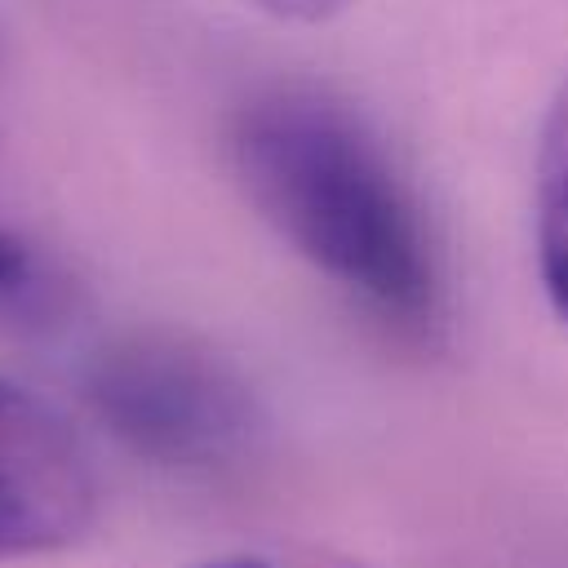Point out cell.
<instances>
[{"mask_svg":"<svg viewBox=\"0 0 568 568\" xmlns=\"http://www.w3.org/2000/svg\"><path fill=\"white\" fill-rule=\"evenodd\" d=\"M248 204L328 284L399 337L444 324V271L426 213L382 142L315 89H266L231 124Z\"/></svg>","mask_w":568,"mask_h":568,"instance_id":"obj_1","label":"cell"},{"mask_svg":"<svg viewBox=\"0 0 568 568\" xmlns=\"http://www.w3.org/2000/svg\"><path fill=\"white\" fill-rule=\"evenodd\" d=\"M84 399L133 453L164 466H222L257 430L248 382L182 333H120L84 368Z\"/></svg>","mask_w":568,"mask_h":568,"instance_id":"obj_2","label":"cell"},{"mask_svg":"<svg viewBox=\"0 0 568 568\" xmlns=\"http://www.w3.org/2000/svg\"><path fill=\"white\" fill-rule=\"evenodd\" d=\"M93 510L98 479L75 426L44 395L0 377V559L80 541Z\"/></svg>","mask_w":568,"mask_h":568,"instance_id":"obj_3","label":"cell"},{"mask_svg":"<svg viewBox=\"0 0 568 568\" xmlns=\"http://www.w3.org/2000/svg\"><path fill=\"white\" fill-rule=\"evenodd\" d=\"M532 235L537 275L550 311L568 324V75L559 80L532 160Z\"/></svg>","mask_w":568,"mask_h":568,"instance_id":"obj_4","label":"cell"},{"mask_svg":"<svg viewBox=\"0 0 568 568\" xmlns=\"http://www.w3.org/2000/svg\"><path fill=\"white\" fill-rule=\"evenodd\" d=\"M67 284L62 275L18 235L0 231V324L44 328L62 315Z\"/></svg>","mask_w":568,"mask_h":568,"instance_id":"obj_5","label":"cell"},{"mask_svg":"<svg viewBox=\"0 0 568 568\" xmlns=\"http://www.w3.org/2000/svg\"><path fill=\"white\" fill-rule=\"evenodd\" d=\"M253 4L271 18H280V22H328L351 0H253Z\"/></svg>","mask_w":568,"mask_h":568,"instance_id":"obj_6","label":"cell"},{"mask_svg":"<svg viewBox=\"0 0 568 568\" xmlns=\"http://www.w3.org/2000/svg\"><path fill=\"white\" fill-rule=\"evenodd\" d=\"M204 568H266L257 559H226V564H204Z\"/></svg>","mask_w":568,"mask_h":568,"instance_id":"obj_7","label":"cell"}]
</instances>
